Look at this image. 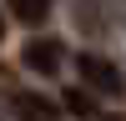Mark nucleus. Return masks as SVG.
Segmentation results:
<instances>
[{"mask_svg": "<svg viewBox=\"0 0 126 121\" xmlns=\"http://www.w3.org/2000/svg\"><path fill=\"white\" fill-rule=\"evenodd\" d=\"M76 71H81V86H86V91H96V96H106V101L126 96V76L111 66L106 56H96V50H86V56L76 60Z\"/></svg>", "mask_w": 126, "mask_h": 121, "instance_id": "obj_1", "label": "nucleus"}, {"mask_svg": "<svg viewBox=\"0 0 126 121\" xmlns=\"http://www.w3.org/2000/svg\"><path fill=\"white\" fill-rule=\"evenodd\" d=\"M20 60H25V71H35V76H61V66H66V45H61L56 35H35V40H25Z\"/></svg>", "mask_w": 126, "mask_h": 121, "instance_id": "obj_2", "label": "nucleus"}, {"mask_svg": "<svg viewBox=\"0 0 126 121\" xmlns=\"http://www.w3.org/2000/svg\"><path fill=\"white\" fill-rule=\"evenodd\" d=\"M50 5H56V0H5L10 20H20V25H46V20H50Z\"/></svg>", "mask_w": 126, "mask_h": 121, "instance_id": "obj_3", "label": "nucleus"}, {"mask_svg": "<svg viewBox=\"0 0 126 121\" xmlns=\"http://www.w3.org/2000/svg\"><path fill=\"white\" fill-rule=\"evenodd\" d=\"M10 106H15L20 121H56V106H50V101H40V96H15Z\"/></svg>", "mask_w": 126, "mask_h": 121, "instance_id": "obj_4", "label": "nucleus"}, {"mask_svg": "<svg viewBox=\"0 0 126 121\" xmlns=\"http://www.w3.org/2000/svg\"><path fill=\"white\" fill-rule=\"evenodd\" d=\"M0 40H5V20H0Z\"/></svg>", "mask_w": 126, "mask_h": 121, "instance_id": "obj_5", "label": "nucleus"}]
</instances>
